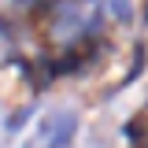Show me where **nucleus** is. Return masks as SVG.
<instances>
[{
	"mask_svg": "<svg viewBox=\"0 0 148 148\" xmlns=\"http://www.w3.org/2000/svg\"><path fill=\"white\" fill-rule=\"evenodd\" d=\"M18 4H22V8H30V4H34V0H18Z\"/></svg>",
	"mask_w": 148,
	"mask_h": 148,
	"instance_id": "obj_3",
	"label": "nucleus"
},
{
	"mask_svg": "<svg viewBox=\"0 0 148 148\" xmlns=\"http://www.w3.org/2000/svg\"><path fill=\"white\" fill-rule=\"evenodd\" d=\"M108 8H111V15L119 18V22H130V0H108Z\"/></svg>",
	"mask_w": 148,
	"mask_h": 148,
	"instance_id": "obj_2",
	"label": "nucleus"
},
{
	"mask_svg": "<svg viewBox=\"0 0 148 148\" xmlns=\"http://www.w3.org/2000/svg\"><path fill=\"white\" fill-rule=\"evenodd\" d=\"M74 126H78V122H74V115L59 111V115H52V119H45L37 145H41V148H63V145L74 137Z\"/></svg>",
	"mask_w": 148,
	"mask_h": 148,
	"instance_id": "obj_1",
	"label": "nucleus"
}]
</instances>
